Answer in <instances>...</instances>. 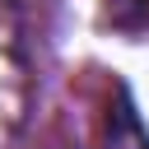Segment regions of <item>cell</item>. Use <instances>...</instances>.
<instances>
[{
    "label": "cell",
    "instance_id": "obj_1",
    "mask_svg": "<svg viewBox=\"0 0 149 149\" xmlns=\"http://www.w3.org/2000/svg\"><path fill=\"white\" fill-rule=\"evenodd\" d=\"M19 116H23V65L9 28V5L0 0V149L19 130Z\"/></svg>",
    "mask_w": 149,
    "mask_h": 149
},
{
    "label": "cell",
    "instance_id": "obj_2",
    "mask_svg": "<svg viewBox=\"0 0 149 149\" xmlns=\"http://www.w3.org/2000/svg\"><path fill=\"white\" fill-rule=\"evenodd\" d=\"M102 149H149V140H144V130H140V121H135V112H130L126 98H116V107L107 112Z\"/></svg>",
    "mask_w": 149,
    "mask_h": 149
},
{
    "label": "cell",
    "instance_id": "obj_3",
    "mask_svg": "<svg viewBox=\"0 0 149 149\" xmlns=\"http://www.w3.org/2000/svg\"><path fill=\"white\" fill-rule=\"evenodd\" d=\"M107 19L116 28H140L149 19V0H107Z\"/></svg>",
    "mask_w": 149,
    "mask_h": 149
}]
</instances>
